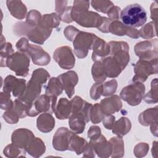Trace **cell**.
Here are the masks:
<instances>
[{
	"mask_svg": "<svg viewBox=\"0 0 158 158\" xmlns=\"http://www.w3.org/2000/svg\"><path fill=\"white\" fill-rule=\"evenodd\" d=\"M101 60L107 77L116 78L123 70L119 64L110 56L104 58Z\"/></svg>",
	"mask_w": 158,
	"mask_h": 158,
	"instance_id": "obj_22",
	"label": "cell"
},
{
	"mask_svg": "<svg viewBox=\"0 0 158 158\" xmlns=\"http://www.w3.org/2000/svg\"><path fill=\"white\" fill-rule=\"evenodd\" d=\"M52 29L49 27L42 20L35 27H28L25 22H17L14 26V32L17 36L25 35L33 43L43 44L51 36Z\"/></svg>",
	"mask_w": 158,
	"mask_h": 158,
	"instance_id": "obj_1",
	"label": "cell"
},
{
	"mask_svg": "<svg viewBox=\"0 0 158 158\" xmlns=\"http://www.w3.org/2000/svg\"><path fill=\"white\" fill-rule=\"evenodd\" d=\"M112 148L111 157L112 158L122 157L124 155V142L122 137L115 136L111 138L109 141Z\"/></svg>",
	"mask_w": 158,
	"mask_h": 158,
	"instance_id": "obj_32",
	"label": "cell"
},
{
	"mask_svg": "<svg viewBox=\"0 0 158 158\" xmlns=\"http://www.w3.org/2000/svg\"><path fill=\"white\" fill-rule=\"evenodd\" d=\"M150 11H151V18L153 20L155 24L157 25V14H158V7L156 1L153 2L150 6Z\"/></svg>",
	"mask_w": 158,
	"mask_h": 158,
	"instance_id": "obj_53",
	"label": "cell"
},
{
	"mask_svg": "<svg viewBox=\"0 0 158 158\" xmlns=\"http://www.w3.org/2000/svg\"><path fill=\"white\" fill-rule=\"evenodd\" d=\"M145 86L139 81L133 82L124 87L120 93V97L131 106L139 105L144 95Z\"/></svg>",
	"mask_w": 158,
	"mask_h": 158,
	"instance_id": "obj_7",
	"label": "cell"
},
{
	"mask_svg": "<svg viewBox=\"0 0 158 158\" xmlns=\"http://www.w3.org/2000/svg\"><path fill=\"white\" fill-rule=\"evenodd\" d=\"M15 47L20 52L27 53L35 65H47L51 61L48 52L38 45L29 44L28 40L25 37L21 38L16 43Z\"/></svg>",
	"mask_w": 158,
	"mask_h": 158,
	"instance_id": "obj_3",
	"label": "cell"
},
{
	"mask_svg": "<svg viewBox=\"0 0 158 158\" xmlns=\"http://www.w3.org/2000/svg\"><path fill=\"white\" fill-rule=\"evenodd\" d=\"M44 88L46 94L56 98L60 95L64 90L58 77H51Z\"/></svg>",
	"mask_w": 158,
	"mask_h": 158,
	"instance_id": "obj_30",
	"label": "cell"
},
{
	"mask_svg": "<svg viewBox=\"0 0 158 158\" xmlns=\"http://www.w3.org/2000/svg\"><path fill=\"white\" fill-rule=\"evenodd\" d=\"M57 77L68 98H71L75 93V87L78 81L77 73L73 70H69L60 74Z\"/></svg>",
	"mask_w": 158,
	"mask_h": 158,
	"instance_id": "obj_17",
	"label": "cell"
},
{
	"mask_svg": "<svg viewBox=\"0 0 158 158\" xmlns=\"http://www.w3.org/2000/svg\"><path fill=\"white\" fill-rule=\"evenodd\" d=\"M111 20L106 17H103V22L101 25L98 28V30L102 33H109V26L111 23Z\"/></svg>",
	"mask_w": 158,
	"mask_h": 158,
	"instance_id": "obj_54",
	"label": "cell"
},
{
	"mask_svg": "<svg viewBox=\"0 0 158 158\" xmlns=\"http://www.w3.org/2000/svg\"><path fill=\"white\" fill-rule=\"evenodd\" d=\"M120 12H121L120 7L117 6H114L110 9V10H109L107 14L109 17V19L111 21L118 20L120 17Z\"/></svg>",
	"mask_w": 158,
	"mask_h": 158,
	"instance_id": "obj_49",
	"label": "cell"
},
{
	"mask_svg": "<svg viewBox=\"0 0 158 158\" xmlns=\"http://www.w3.org/2000/svg\"><path fill=\"white\" fill-rule=\"evenodd\" d=\"M99 104L105 116L112 115L118 112L122 107L121 98L116 94H113L110 97L104 98L101 101Z\"/></svg>",
	"mask_w": 158,
	"mask_h": 158,
	"instance_id": "obj_19",
	"label": "cell"
},
{
	"mask_svg": "<svg viewBox=\"0 0 158 158\" xmlns=\"http://www.w3.org/2000/svg\"><path fill=\"white\" fill-rule=\"evenodd\" d=\"M110 47L109 55L121 66L123 70L130 61L129 45L125 41H111L108 43Z\"/></svg>",
	"mask_w": 158,
	"mask_h": 158,
	"instance_id": "obj_10",
	"label": "cell"
},
{
	"mask_svg": "<svg viewBox=\"0 0 158 158\" xmlns=\"http://www.w3.org/2000/svg\"><path fill=\"white\" fill-rule=\"evenodd\" d=\"M35 137L31 130L27 128H18L12 132L11 141L19 148L25 150Z\"/></svg>",
	"mask_w": 158,
	"mask_h": 158,
	"instance_id": "obj_16",
	"label": "cell"
},
{
	"mask_svg": "<svg viewBox=\"0 0 158 158\" xmlns=\"http://www.w3.org/2000/svg\"><path fill=\"white\" fill-rule=\"evenodd\" d=\"M50 75L46 70L43 68L35 70L27 84L24 94L18 99L25 103H32L40 96L43 85L47 81Z\"/></svg>",
	"mask_w": 158,
	"mask_h": 158,
	"instance_id": "obj_2",
	"label": "cell"
},
{
	"mask_svg": "<svg viewBox=\"0 0 158 158\" xmlns=\"http://www.w3.org/2000/svg\"><path fill=\"white\" fill-rule=\"evenodd\" d=\"M70 102L72 104V114H82L88 103L78 96H75L70 100Z\"/></svg>",
	"mask_w": 158,
	"mask_h": 158,
	"instance_id": "obj_41",
	"label": "cell"
},
{
	"mask_svg": "<svg viewBox=\"0 0 158 158\" xmlns=\"http://www.w3.org/2000/svg\"><path fill=\"white\" fill-rule=\"evenodd\" d=\"M102 83H99L96 82L93 85L91 86L90 91H89V94L90 97L93 100H98L99 98H100L101 96H102Z\"/></svg>",
	"mask_w": 158,
	"mask_h": 158,
	"instance_id": "obj_47",
	"label": "cell"
},
{
	"mask_svg": "<svg viewBox=\"0 0 158 158\" xmlns=\"http://www.w3.org/2000/svg\"><path fill=\"white\" fill-rule=\"evenodd\" d=\"M54 114L56 117L59 120H65L70 117L72 114V104L65 98L59 99L56 104Z\"/></svg>",
	"mask_w": 158,
	"mask_h": 158,
	"instance_id": "obj_25",
	"label": "cell"
},
{
	"mask_svg": "<svg viewBox=\"0 0 158 158\" xmlns=\"http://www.w3.org/2000/svg\"><path fill=\"white\" fill-rule=\"evenodd\" d=\"M115 122V117L112 115L105 116L102 120L103 126L107 130H111Z\"/></svg>",
	"mask_w": 158,
	"mask_h": 158,
	"instance_id": "obj_52",
	"label": "cell"
},
{
	"mask_svg": "<svg viewBox=\"0 0 158 158\" xmlns=\"http://www.w3.org/2000/svg\"><path fill=\"white\" fill-rule=\"evenodd\" d=\"M157 44L158 41L157 38L137 43L134 47L135 54L139 58V59L143 60H152L157 59Z\"/></svg>",
	"mask_w": 158,
	"mask_h": 158,
	"instance_id": "obj_11",
	"label": "cell"
},
{
	"mask_svg": "<svg viewBox=\"0 0 158 158\" xmlns=\"http://www.w3.org/2000/svg\"><path fill=\"white\" fill-rule=\"evenodd\" d=\"M14 101L10 99V94L6 92H1L0 93V107L2 110H7L13 106Z\"/></svg>",
	"mask_w": 158,
	"mask_h": 158,
	"instance_id": "obj_44",
	"label": "cell"
},
{
	"mask_svg": "<svg viewBox=\"0 0 158 158\" xmlns=\"http://www.w3.org/2000/svg\"><path fill=\"white\" fill-rule=\"evenodd\" d=\"M2 117L4 120L9 124H15L19 122L20 117L17 113L11 108L9 110H6L3 114Z\"/></svg>",
	"mask_w": 158,
	"mask_h": 158,
	"instance_id": "obj_46",
	"label": "cell"
},
{
	"mask_svg": "<svg viewBox=\"0 0 158 158\" xmlns=\"http://www.w3.org/2000/svg\"><path fill=\"white\" fill-rule=\"evenodd\" d=\"M152 156L156 158L157 157V141H153L152 142Z\"/></svg>",
	"mask_w": 158,
	"mask_h": 158,
	"instance_id": "obj_58",
	"label": "cell"
},
{
	"mask_svg": "<svg viewBox=\"0 0 158 158\" xmlns=\"http://www.w3.org/2000/svg\"><path fill=\"white\" fill-rule=\"evenodd\" d=\"M26 80L22 78H17L13 75H7L4 80L3 91L12 93L14 97L22 96L26 90Z\"/></svg>",
	"mask_w": 158,
	"mask_h": 158,
	"instance_id": "obj_13",
	"label": "cell"
},
{
	"mask_svg": "<svg viewBox=\"0 0 158 158\" xmlns=\"http://www.w3.org/2000/svg\"><path fill=\"white\" fill-rule=\"evenodd\" d=\"M101 134V130L99 127L93 125L90 127L88 131V137L90 139H93L98 137Z\"/></svg>",
	"mask_w": 158,
	"mask_h": 158,
	"instance_id": "obj_51",
	"label": "cell"
},
{
	"mask_svg": "<svg viewBox=\"0 0 158 158\" xmlns=\"http://www.w3.org/2000/svg\"><path fill=\"white\" fill-rule=\"evenodd\" d=\"M14 52L12 45L9 42H6L5 38L1 35V47H0V56H1V67H6V62L7 59Z\"/></svg>",
	"mask_w": 158,
	"mask_h": 158,
	"instance_id": "obj_33",
	"label": "cell"
},
{
	"mask_svg": "<svg viewBox=\"0 0 158 158\" xmlns=\"http://www.w3.org/2000/svg\"><path fill=\"white\" fill-rule=\"evenodd\" d=\"M26 152L27 151L25 149L19 148L13 143L6 146L3 150L4 155L9 158H14L20 156L25 157L26 156Z\"/></svg>",
	"mask_w": 158,
	"mask_h": 158,
	"instance_id": "obj_36",
	"label": "cell"
},
{
	"mask_svg": "<svg viewBox=\"0 0 158 158\" xmlns=\"http://www.w3.org/2000/svg\"><path fill=\"white\" fill-rule=\"evenodd\" d=\"M151 125V131L152 133V134L155 136H157V121L152 123Z\"/></svg>",
	"mask_w": 158,
	"mask_h": 158,
	"instance_id": "obj_57",
	"label": "cell"
},
{
	"mask_svg": "<svg viewBox=\"0 0 158 158\" xmlns=\"http://www.w3.org/2000/svg\"><path fill=\"white\" fill-rule=\"evenodd\" d=\"M118 84L115 79H112L105 83H102V96H109L113 95L117 89Z\"/></svg>",
	"mask_w": 158,
	"mask_h": 158,
	"instance_id": "obj_43",
	"label": "cell"
},
{
	"mask_svg": "<svg viewBox=\"0 0 158 158\" xmlns=\"http://www.w3.org/2000/svg\"><path fill=\"white\" fill-rule=\"evenodd\" d=\"M6 5L10 14L15 18L22 20L27 15V8L21 1H6Z\"/></svg>",
	"mask_w": 158,
	"mask_h": 158,
	"instance_id": "obj_23",
	"label": "cell"
},
{
	"mask_svg": "<svg viewBox=\"0 0 158 158\" xmlns=\"http://www.w3.org/2000/svg\"><path fill=\"white\" fill-rule=\"evenodd\" d=\"M149 149V146L148 143H139L135 146L133 149V153L136 157H143L146 156Z\"/></svg>",
	"mask_w": 158,
	"mask_h": 158,
	"instance_id": "obj_45",
	"label": "cell"
},
{
	"mask_svg": "<svg viewBox=\"0 0 158 158\" xmlns=\"http://www.w3.org/2000/svg\"><path fill=\"white\" fill-rule=\"evenodd\" d=\"M53 59L62 69L69 70L75 66V58L69 46H62L57 48L53 53Z\"/></svg>",
	"mask_w": 158,
	"mask_h": 158,
	"instance_id": "obj_12",
	"label": "cell"
},
{
	"mask_svg": "<svg viewBox=\"0 0 158 158\" xmlns=\"http://www.w3.org/2000/svg\"><path fill=\"white\" fill-rule=\"evenodd\" d=\"M158 107L149 108L141 112L138 116V121L141 125L147 127L157 121Z\"/></svg>",
	"mask_w": 158,
	"mask_h": 158,
	"instance_id": "obj_29",
	"label": "cell"
},
{
	"mask_svg": "<svg viewBox=\"0 0 158 158\" xmlns=\"http://www.w3.org/2000/svg\"><path fill=\"white\" fill-rule=\"evenodd\" d=\"M92 60L95 62L101 60L109 55L110 47L104 40L98 36L94 40L92 48Z\"/></svg>",
	"mask_w": 158,
	"mask_h": 158,
	"instance_id": "obj_21",
	"label": "cell"
},
{
	"mask_svg": "<svg viewBox=\"0 0 158 158\" xmlns=\"http://www.w3.org/2000/svg\"><path fill=\"white\" fill-rule=\"evenodd\" d=\"M109 32L117 36L127 35L134 39H137L139 37L138 30L135 28L124 25L119 20L111 22L109 26Z\"/></svg>",
	"mask_w": 158,
	"mask_h": 158,
	"instance_id": "obj_20",
	"label": "cell"
},
{
	"mask_svg": "<svg viewBox=\"0 0 158 158\" xmlns=\"http://www.w3.org/2000/svg\"><path fill=\"white\" fill-rule=\"evenodd\" d=\"M86 121L81 114H71L69 118V125L71 131L75 134L82 133L85 128Z\"/></svg>",
	"mask_w": 158,
	"mask_h": 158,
	"instance_id": "obj_26",
	"label": "cell"
},
{
	"mask_svg": "<svg viewBox=\"0 0 158 158\" xmlns=\"http://www.w3.org/2000/svg\"><path fill=\"white\" fill-rule=\"evenodd\" d=\"M105 115H104L99 103H96L93 105L91 112H90V120L94 124H97L100 123Z\"/></svg>",
	"mask_w": 158,
	"mask_h": 158,
	"instance_id": "obj_42",
	"label": "cell"
},
{
	"mask_svg": "<svg viewBox=\"0 0 158 158\" xmlns=\"http://www.w3.org/2000/svg\"><path fill=\"white\" fill-rule=\"evenodd\" d=\"M96 35L88 32L80 31L73 41L74 53L79 59L85 58L88 51L92 49Z\"/></svg>",
	"mask_w": 158,
	"mask_h": 158,
	"instance_id": "obj_9",
	"label": "cell"
},
{
	"mask_svg": "<svg viewBox=\"0 0 158 158\" xmlns=\"http://www.w3.org/2000/svg\"><path fill=\"white\" fill-rule=\"evenodd\" d=\"M134 72L133 82H144L149 76L157 73L158 58L152 60L139 59L134 65Z\"/></svg>",
	"mask_w": 158,
	"mask_h": 158,
	"instance_id": "obj_8",
	"label": "cell"
},
{
	"mask_svg": "<svg viewBox=\"0 0 158 158\" xmlns=\"http://www.w3.org/2000/svg\"><path fill=\"white\" fill-rule=\"evenodd\" d=\"M91 4L95 10L104 14H107L110 9L114 6L112 1L106 0H93Z\"/></svg>",
	"mask_w": 158,
	"mask_h": 158,
	"instance_id": "obj_39",
	"label": "cell"
},
{
	"mask_svg": "<svg viewBox=\"0 0 158 158\" xmlns=\"http://www.w3.org/2000/svg\"><path fill=\"white\" fill-rule=\"evenodd\" d=\"M120 17L124 25L133 28L139 27L146 23L147 14L140 4L135 3L126 6L120 12Z\"/></svg>",
	"mask_w": 158,
	"mask_h": 158,
	"instance_id": "obj_4",
	"label": "cell"
},
{
	"mask_svg": "<svg viewBox=\"0 0 158 158\" xmlns=\"http://www.w3.org/2000/svg\"><path fill=\"white\" fill-rule=\"evenodd\" d=\"M158 80L156 78L151 83V89L143 96L144 101L148 104H156L158 102Z\"/></svg>",
	"mask_w": 158,
	"mask_h": 158,
	"instance_id": "obj_35",
	"label": "cell"
},
{
	"mask_svg": "<svg viewBox=\"0 0 158 158\" xmlns=\"http://www.w3.org/2000/svg\"><path fill=\"white\" fill-rule=\"evenodd\" d=\"M25 150L29 155L37 158L41 156L45 152L46 146L41 138L35 137Z\"/></svg>",
	"mask_w": 158,
	"mask_h": 158,
	"instance_id": "obj_27",
	"label": "cell"
},
{
	"mask_svg": "<svg viewBox=\"0 0 158 158\" xmlns=\"http://www.w3.org/2000/svg\"><path fill=\"white\" fill-rule=\"evenodd\" d=\"M36 127L43 133L51 131L55 127V119L52 114L44 112L40 114L36 120Z\"/></svg>",
	"mask_w": 158,
	"mask_h": 158,
	"instance_id": "obj_24",
	"label": "cell"
},
{
	"mask_svg": "<svg viewBox=\"0 0 158 158\" xmlns=\"http://www.w3.org/2000/svg\"><path fill=\"white\" fill-rule=\"evenodd\" d=\"M89 3L90 2L89 1H74L73 6L72 7L71 11V15L72 19H73V18L77 15L88 10V9L89 8Z\"/></svg>",
	"mask_w": 158,
	"mask_h": 158,
	"instance_id": "obj_38",
	"label": "cell"
},
{
	"mask_svg": "<svg viewBox=\"0 0 158 158\" xmlns=\"http://www.w3.org/2000/svg\"><path fill=\"white\" fill-rule=\"evenodd\" d=\"M131 128V123L130 120L125 117H122L115 122L112 131L114 134L122 137L127 135L130 131Z\"/></svg>",
	"mask_w": 158,
	"mask_h": 158,
	"instance_id": "obj_28",
	"label": "cell"
},
{
	"mask_svg": "<svg viewBox=\"0 0 158 158\" xmlns=\"http://www.w3.org/2000/svg\"><path fill=\"white\" fill-rule=\"evenodd\" d=\"M95 156L96 153L93 146L88 143L83 152V156L85 157H94Z\"/></svg>",
	"mask_w": 158,
	"mask_h": 158,
	"instance_id": "obj_56",
	"label": "cell"
},
{
	"mask_svg": "<svg viewBox=\"0 0 158 158\" xmlns=\"http://www.w3.org/2000/svg\"><path fill=\"white\" fill-rule=\"evenodd\" d=\"M57 104V98L46 94L40 96L31 104L27 115L30 117H35L39 114L54 112Z\"/></svg>",
	"mask_w": 158,
	"mask_h": 158,
	"instance_id": "obj_6",
	"label": "cell"
},
{
	"mask_svg": "<svg viewBox=\"0 0 158 158\" xmlns=\"http://www.w3.org/2000/svg\"><path fill=\"white\" fill-rule=\"evenodd\" d=\"M88 143L85 139L73 133L70 138L68 150L74 151L77 155H80L83 153Z\"/></svg>",
	"mask_w": 158,
	"mask_h": 158,
	"instance_id": "obj_31",
	"label": "cell"
},
{
	"mask_svg": "<svg viewBox=\"0 0 158 158\" xmlns=\"http://www.w3.org/2000/svg\"><path fill=\"white\" fill-rule=\"evenodd\" d=\"M73 20L81 27L98 28L102 23L103 17L96 12L87 10L77 15Z\"/></svg>",
	"mask_w": 158,
	"mask_h": 158,
	"instance_id": "obj_14",
	"label": "cell"
},
{
	"mask_svg": "<svg viewBox=\"0 0 158 158\" xmlns=\"http://www.w3.org/2000/svg\"><path fill=\"white\" fill-rule=\"evenodd\" d=\"M72 7V6H67L63 11V12L60 15H59L61 21L67 23H71L73 21L71 15Z\"/></svg>",
	"mask_w": 158,
	"mask_h": 158,
	"instance_id": "obj_50",
	"label": "cell"
},
{
	"mask_svg": "<svg viewBox=\"0 0 158 158\" xmlns=\"http://www.w3.org/2000/svg\"><path fill=\"white\" fill-rule=\"evenodd\" d=\"M80 31L78 30L76 27L72 25H69L65 28L64 30V34L67 40L70 41H73L76 36Z\"/></svg>",
	"mask_w": 158,
	"mask_h": 158,
	"instance_id": "obj_48",
	"label": "cell"
},
{
	"mask_svg": "<svg viewBox=\"0 0 158 158\" xmlns=\"http://www.w3.org/2000/svg\"><path fill=\"white\" fill-rule=\"evenodd\" d=\"M30 62V57L27 53L15 52L7 59L6 65L17 76L26 77L28 75Z\"/></svg>",
	"mask_w": 158,
	"mask_h": 158,
	"instance_id": "obj_5",
	"label": "cell"
},
{
	"mask_svg": "<svg viewBox=\"0 0 158 158\" xmlns=\"http://www.w3.org/2000/svg\"><path fill=\"white\" fill-rule=\"evenodd\" d=\"M91 74L95 82L102 83L107 78L102 67V60L95 61L91 67Z\"/></svg>",
	"mask_w": 158,
	"mask_h": 158,
	"instance_id": "obj_34",
	"label": "cell"
},
{
	"mask_svg": "<svg viewBox=\"0 0 158 158\" xmlns=\"http://www.w3.org/2000/svg\"><path fill=\"white\" fill-rule=\"evenodd\" d=\"M157 25L154 22H150L144 25L139 30V36L143 39H151L157 36Z\"/></svg>",
	"mask_w": 158,
	"mask_h": 158,
	"instance_id": "obj_37",
	"label": "cell"
},
{
	"mask_svg": "<svg viewBox=\"0 0 158 158\" xmlns=\"http://www.w3.org/2000/svg\"><path fill=\"white\" fill-rule=\"evenodd\" d=\"M55 4H56L55 9L57 14L59 15H60L63 12V11L65 9V8L67 7V1H56Z\"/></svg>",
	"mask_w": 158,
	"mask_h": 158,
	"instance_id": "obj_55",
	"label": "cell"
},
{
	"mask_svg": "<svg viewBox=\"0 0 158 158\" xmlns=\"http://www.w3.org/2000/svg\"><path fill=\"white\" fill-rule=\"evenodd\" d=\"M42 18V15L39 11L35 9H32L28 12L25 22L27 25L30 28L36 27L39 24Z\"/></svg>",
	"mask_w": 158,
	"mask_h": 158,
	"instance_id": "obj_40",
	"label": "cell"
},
{
	"mask_svg": "<svg viewBox=\"0 0 158 158\" xmlns=\"http://www.w3.org/2000/svg\"><path fill=\"white\" fill-rule=\"evenodd\" d=\"M93 146L95 153L99 157L106 158L111 156L112 148L110 143L106 137L101 134L98 137L90 139L89 142Z\"/></svg>",
	"mask_w": 158,
	"mask_h": 158,
	"instance_id": "obj_18",
	"label": "cell"
},
{
	"mask_svg": "<svg viewBox=\"0 0 158 158\" xmlns=\"http://www.w3.org/2000/svg\"><path fill=\"white\" fill-rule=\"evenodd\" d=\"M73 133L66 127L59 128L53 136L52 146L54 149L59 151L68 150L70 138Z\"/></svg>",
	"mask_w": 158,
	"mask_h": 158,
	"instance_id": "obj_15",
	"label": "cell"
}]
</instances>
